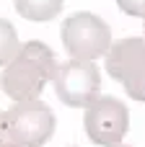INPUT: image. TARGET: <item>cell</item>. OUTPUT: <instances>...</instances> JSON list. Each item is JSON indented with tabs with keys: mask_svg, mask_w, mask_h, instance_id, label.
Masks as SVG:
<instances>
[{
	"mask_svg": "<svg viewBox=\"0 0 145 147\" xmlns=\"http://www.w3.org/2000/svg\"><path fill=\"white\" fill-rule=\"evenodd\" d=\"M114 147H130V145H114Z\"/></svg>",
	"mask_w": 145,
	"mask_h": 147,
	"instance_id": "4fadbf2b",
	"label": "cell"
},
{
	"mask_svg": "<svg viewBox=\"0 0 145 147\" xmlns=\"http://www.w3.org/2000/svg\"><path fill=\"white\" fill-rule=\"evenodd\" d=\"M65 0H13L16 13H21L26 21H52L60 10H62Z\"/></svg>",
	"mask_w": 145,
	"mask_h": 147,
	"instance_id": "52a82bcc",
	"label": "cell"
},
{
	"mask_svg": "<svg viewBox=\"0 0 145 147\" xmlns=\"http://www.w3.org/2000/svg\"><path fill=\"white\" fill-rule=\"evenodd\" d=\"M21 49V41H18V31L10 21L0 18V65H8Z\"/></svg>",
	"mask_w": 145,
	"mask_h": 147,
	"instance_id": "ba28073f",
	"label": "cell"
},
{
	"mask_svg": "<svg viewBox=\"0 0 145 147\" xmlns=\"http://www.w3.org/2000/svg\"><path fill=\"white\" fill-rule=\"evenodd\" d=\"M54 93L65 106L73 109H88L101 90V72L96 62H83V59H67L57 65L54 70Z\"/></svg>",
	"mask_w": 145,
	"mask_h": 147,
	"instance_id": "5b68a950",
	"label": "cell"
},
{
	"mask_svg": "<svg viewBox=\"0 0 145 147\" xmlns=\"http://www.w3.org/2000/svg\"><path fill=\"white\" fill-rule=\"evenodd\" d=\"M119 10L135 18H145V0H117Z\"/></svg>",
	"mask_w": 145,
	"mask_h": 147,
	"instance_id": "9c48e42d",
	"label": "cell"
},
{
	"mask_svg": "<svg viewBox=\"0 0 145 147\" xmlns=\"http://www.w3.org/2000/svg\"><path fill=\"white\" fill-rule=\"evenodd\" d=\"M143 21H145V18H143ZM143 34H145V23H143ZM143 39H145V36H143Z\"/></svg>",
	"mask_w": 145,
	"mask_h": 147,
	"instance_id": "7c38bea8",
	"label": "cell"
},
{
	"mask_svg": "<svg viewBox=\"0 0 145 147\" xmlns=\"http://www.w3.org/2000/svg\"><path fill=\"white\" fill-rule=\"evenodd\" d=\"M54 70H57L54 52L44 41L34 39V41L21 44L18 54L5 65L0 75V88L13 103L36 101L44 85L54 78Z\"/></svg>",
	"mask_w": 145,
	"mask_h": 147,
	"instance_id": "6da1fadb",
	"label": "cell"
},
{
	"mask_svg": "<svg viewBox=\"0 0 145 147\" xmlns=\"http://www.w3.org/2000/svg\"><path fill=\"white\" fill-rule=\"evenodd\" d=\"M57 119L44 101H21L3 111L0 140H8L18 147H42L54 134Z\"/></svg>",
	"mask_w": 145,
	"mask_h": 147,
	"instance_id": "7a4b0ae2",
	"label": "cell"
},
{
	"mask_svg": "<svg viewBox=\"0 0 145 147\" xmlns=\"http://www.w3.org/2000/svg\"><path fill=\"white\" fill-rule=\"evenodd\" d=\"M83 127L91 142L101 147H114L130 129V111L114 96H99L83 116Z\"/></svg>",
	"mask_w": 145,
	"mask_h": 147,
	"instance_id": "8992f818",
	"label": "cell"
},
{
	"mask_svg": "<svg viewBox=\"0 0 145 147\" xmlns=\"http://www.w3.org/2000/svg\"><path fill=\"white\" fill-rule=\"evenodd\" d=\"M62 44L70 59L96 62L112 47V28L96 13L80 10L62 21Z\"/></svg>",
	"mask_w": 145,
	"mask_h": 147,
	"instance_id": "3957f363",
	"label": "cell"
},
{
	"mask_svg": "<svg viewBox=\"0 0 145 147\" xmlns=\"http://www.w3.org/2000/svg\"><path fill=\"white\" fill-rule=\"evenodd\" d=\"M106 57V72L125 88V93L145 103V39L127 36L117 39Z\"/></svg>",
	"mask_w": 145,
	"mask_h": 147,
	"instance_id": "277c9868",
	"label": "cell"
},
{
	"mask_svg": "<svg viewBox=\"0 0 145 147\" xmlns=\"http://www.w3.org/2000/svg\"><path fill=\"white\" fill-rule=\"evenodd\" d=\"M0 132H3V111H0Z\"/></svg>",
	"mask_w": 145,
	"mask_h": 147,
	"instance_id": "8fae6325",
	"label": "cell"
},
{
	"mask_svg": "<svg viewBox=\"0 0 145 147\" xmlns=\"http://www.w3.org/2000/svg\"><path fill=\"white\" fill-rule=\"evenodd\" d=\"M0 147H18V145H13V142H8V140H0Z\"/></svg>",
	"mask_w": 145,
	"mask_h": 147,
	"instance_id": "30bf717a",
	"label": "cell"
}]
</instances>
